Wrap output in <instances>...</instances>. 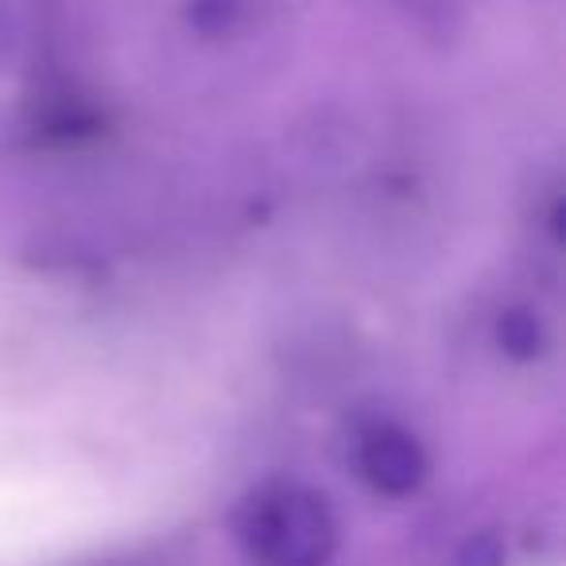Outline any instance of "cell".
Masks as SVG:
<instances>
[{
    "label": "cell",
    "instance_id": "obj_1",
    "mask_svg": "<svg viewBox=\"0 0 566 566\" xmlns=\"http://www.w3.org/2000/svg\"><path fill=\"white\" fill-rule=\"evenodd\" d=\"M233 539L252 566H331L338 555V516L326 493L272 478L241 496Z\"/></svg>",
    "mask_w": 566,
    "mask_h": 566
},
{
    "label": "cell",
    "instance_id": "obj_3",
    "mask_svg": "<svg viewBox=\"0 0 566 566\" xmlns=\"http://www.w3.org/2000/svg\"><path fill=\"white\" fill-rule=\"evenodd\" d=\"M496 342H501L504 354L516 357V361H532L543 346L539 323H535L527 311H509V315H501V323H496Z\"/></svg>",
    "mask_w": 566,
    "mask_h": 566
},
{
    "label": "cell",
    "instance_id": "obj_2",
    "mask_svg": "<svg viewBox=\"0 0 566 566\" xmlns=\"http://www.w3.org/2000/svg\"><path fill=\"white\" fill-rule=\"evenodd\" d=\"M354 470L377 496H411L423 489L431 462L411 431L396 423H369L354 434Z\"/></svg>",
    "mask_w": 566,
    "mask_h": 566
},
{
    "label": "cell",
    "instance_id": "obj_4",
    "mask_svg": "<svg viewBox=\"0 0 566 566\" xmlns=\"http://www.w3.org/2000/svg\"><path fill=\"white\" fill-rule=\"evenodd\" d=\"M454 566H504V547L493 532H481L470 535L465 547L458 551V563Z\"/></svg>",
    "mask_w": 566,
    "mask_h": 566
}]
</instances>
